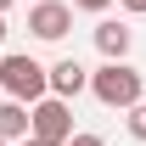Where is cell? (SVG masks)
Wrapping results in <instances>:
<instances>
[{
    "label": "cell",
    "instance_id": "cell-3",
    "mask_svg": "<svg viewBox=\"0 0 146 146\" xmlns=\"http://www.w3.org/2000/svg\"><path fill=\"white\" fill-rule=\"evenodd\" d=\"M34 141H45V146H68L79 129H73V107L62 101V96H45V101H34Z\"/></svg>",
    "mask_w": 146,
    "mask_h": 146
},
{
    "label": "cell",
    "instance_id": "cell-14",
    "mask_svg": "<svg viewBox=\"0 0 146 146\" xmlns=\"http://www.w3.org/2000/svg\"><path fill=\"white\" fill-rule=\"evenodd\" d=\"M6 6H11V0H0V17H6Z\"/></svg>",
    "mask_w": 146,
    "mask_h": 146
},
{
    "label": "cell",
    "instance_id": "cell-2",
    "mask_svg": "<svg viewBox=\"0 0 146 146\" xmlns=\"http://www.w3.org/2000/svg\"><path fill=\"white\" fill-rule=\"evenodd\" d=\"M0 90L11 96V101H23V107H34V101H45L51 96V68H39L34 56H0Z\"/></svg>",
    "mask_w": 146,
    "mask_h": 146
},
{
    "label": "cell",
    "instance_id": "cell-12",
    "mask_svg": "<svg viewBox=\"0 0 146 146\" xmlns=\"http://www.w3.org/2000/svg\"><path fill=\"white\" fill-rule=\"evenodd\" d=\"M6 34H11V28H6V17H0V45H6Z\"/></svg>",
    "mask_w": 146,
    "mask_h": 146
},
{
    "label": "cell",
    "instance_id": "cell-5",
    "mask_svg": "<svg viewBox=\"0 0 146 146\" xmlns=\"http://www.w3.org/2000/svg\"><path fill=\"white\" fill-rule=\"evenodd\" d=\"M90 90V68H79L73 56H62V62H51V96H62V101H73V96Z\"/></svg>",
    "mask_w": 146,
    "mask_h": 146
},
{
    "label": "cell",
    "instance_id": "cell-6",
    "mask_svg": "<svg viewBox=\"0 0 146 146\" xmlns=\"http://www.w3.org/2000/svg\"><path fill=\"white\" fill-rule=\"evenodd\" d=\"M28 135H34V112L23 107V101H11V96H6V101H0V141L11 146V141H28Z\"/></svg>",
    "mask_w": 146,
    "mask_h": 146
},
{
    "label": "cell",
    "instance_id": "cell-9",
    "mask_svg": "<svg viewBox=\"0 0 146 146\" xmlns=\"http://www.w3.org/2000/svg\"><path fill=\"white\" fill-rule=\"evenodd\" d=\"M68 6H73V11H107L112 0H68Z\"/></svg>",
    "mask_w": 146,
    "mask_h": 146
},
{
    "label": "cell",
    "instance_id": "cell-15",
    "mask_svg": "<svg viewBox=\"0 0 146 146\" xmlns=\"http://www.w3.org/2000/svg\"><path fill=\"white\" fill-rule=\"evenodd\" d=\"M0 146H6V141H0Z\"/></svg>",
    "mask_w": 146,
    "mask_h": 146
},
{
    "label": "cell",
    "instance_id": "cell-11",
    "mask_svg": "<svg viewBox=\"0 0 146 146\" xmlns=\"http://www.w3.org/2000/svg\"><path fill=\"white\" fill-rule=\"evenodd\" d=\"M68 146H107V141H101V135H73Z\"/></svg>",
    "mask_w": 146,
    "mask_h": 146
},
{
    "label": "cell",
    "instance_id": "cell-7",
    "mask_svg": "<svg viewBox=\"0 0 146 146\" xmlns=\"http://www.w3.org/2000/svg\"><path fill=\"white\" fill-rule=\"evenodd\" d=\"M129 39H135V34H129V28H124V23H96V51H101V56H107V62H124V56H129Z\"/></svg>",
    "mask_w": 146,
    "mask_h": 146
},
{
    "label": "cell",
    "instance_id": "cell-1",
    "mask_svg": "<svg viewBox=\"0 0 146 146\" xmlns=\"http://www.w3.org/2000/svg\"><path fill=\"white\" fill-rule=\"evenodd\" d=\"M90 96L101 107L129 112V107L146 101V79H141V68H129V62H101V68L90 73Z\"/></svg>",
    "mask_w": 146,
    "mask_h": 146
},
{
    "label": "cell",
    "instance_id": "cell-8",
    "mask_svg": "<svg viewBox=\"0 0 146 146\" xmlns=\"http://www.w3.org/2000/svg\"><path fill=\"white\" fill-rule=\"evenodd\" d=\"M124 124H129V135H135V141H146V101H141V107H129Z\"/></svg>",
    "mask_w": 146,
    "mask_h": 146
},
{
    "label": "cell",
    "instance_id": "cell-13",
    "mask_svg": "<svg viewBox=\"0 0 146 146\" xmlns=\"http://www.w3.org/2000/svg\"><path fill=\"white\" fill-rule=\"evenodd\" d=\"M23 146H45V141H34V135H28V141H23Z\"/></svg>",
    "mask_w": 146,
    "mask_h": 146
},
{
    "label": "cell",
    "instance_id": "cell-10",
    "mask_svg": "<svg viewBox=\"0 0 146 146\" xmlns=\"http://www.w3.org/2000/svg\"><path fill=\"white\" fill-rule=\"evenodd\" d=\"M118 6H124L129 17H146V0H118Z\"/></svg>",
    "mask_w": 146,
    "mask_h": 146
},
{
    "label": "cell",
    "instance_id": "cell-4",
    "mask_svg": "<svg viewBox=\"0 0 146 146\" xmlns=\"http://www.w3.org/2000/svg\"><path fill=\"white\" fill-rule=\"evenodd\" d=\"M28 28H34V39L56 45V39L73 28V6H68V0H34V11H28Z\"/></svg>",
    "mask_w": 146,
    "mask_h": 146
}]
</instances>
